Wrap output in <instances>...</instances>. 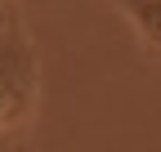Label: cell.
Returning a JSON list of instances; mask_svg holds the SVG:
<instances>
[{"label": "cell", "mask_w": 161, "mask_h": 152, "mask_svg": "<svg viewBox=\"0 0 161 152\" xmlns=\"http://www.w3.org/2000/svg\"><path fill=\"white\" fill-rule=\"evenodd\" d=\"M0 5H5V0H0Z\"/></svg>", "instance_id": "277c9868"}, {"label": "cell", "mask_w": 161, "mask_h": 152, "mask_svg": "<svg viewBox=\"0 0 161 152\" xmlns=\"http://www.w3.org/2000/svg\"><path fill=\"white\" fill-rule=\"evenodd\" d=\"M152 54H161V0H112Z\"/></svg>", "instance_id": "7a4b0ae2"}, {"label": "cell", "mask_w": 161, "mask_h": 152, "mask_svg": "<svg viewBox=\"0 0 161 152\" xmlns=\"http://www.w3.org/2000/svg\"><path fill=\"white\" fill-rule=\"evenodd\" d=\"M36 49L18 23L0 27V139H9L36 107Z\"/></svg>", "instance_id": "6da1fadb"}, {"label": "cell", "mask_w": 161, "mask_h": 152, "mask_svg": "<svg viewBox=\"0 0 161 152\" xmlns=\"http://www.w3.org/2000/svg\"><path fill=\"white\" fill-rule=\"evenodd\" d=\"M5 148H9V139H0V152H5Z\"/></svg>", "instance_id": "3957f363"}]
</instances>
